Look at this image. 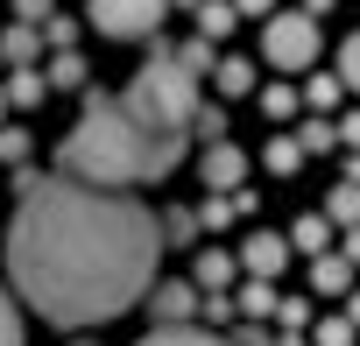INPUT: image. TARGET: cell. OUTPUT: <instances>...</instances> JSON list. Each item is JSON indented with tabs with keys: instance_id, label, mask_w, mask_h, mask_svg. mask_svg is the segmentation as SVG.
<instances>
[{
	"instance_id": "33",
	"label": "cell",
	"mask_w": 360,
	"mask_h": 346,
	"mask_svg": "<svg viewBox=\"0 0 360 346\" xmlns=\"http://www.w3.org/2000/svg\"><path fill=\"white\" fill-rule=\"evenodd\" d=\"M226 346H276V339H269V332H262V325H248V332H233V339H226Z\"/></svg>"
},
{
	"instance_id": "13",
	"label": "cell",
	"mask_w": 360,
	"mask_h": 346,
	"mask_svg": "<svg viewBox=\"0 0 360 346\" xmlns=\"http://www.w3.org/2000/svg\"><path fill=\"white\" fill-rule=\"evenodd\" d=\"M325 219L346 226V233H360V184H339V191L325 198Z\"/></svg>"
},
{
	"instance_id": "17",
	"label": "cell",
	"mask_w": 360,
	"mask_h": 346,
	"mask_svg": "<svg viewBox=\"0 0 360 346\" xmlns=\"http://www.w3.org/2000/svg\"><path fill=\"white\" fill-rule=\"evenodd\" d=\"M85 85V57L78 50H57V64H50V92H78Z\"/></svg>"
},
{
	"instance_id": "18",
	"label": "cell",
	"mask_w": 360,
	"mask_h": 346,
	"mask_svg": "<svg viewBox=\"0 0 360 346\" xmlns=\"http://www.w3.org/2000/svg\"><path fill=\"white\" fill-rule=\"evenodd\" d=\"M297 141H304V155H325V148H332V141H339V127H332V120H325V113H311V120H304V127H297Z\"/></svg>"
},
{
	"instance_id": "7",
	"label": "cell",
	"mask_w": 360,
	"mask_h": 346,
	"mask_svg": "<svg viewBox=\"0 0 360 346\" xmlns=\"http://www.w3.org/2000/svg\"><path fill=\"white\" fill-rule=\"evenodd\" d=\"M148 311H155V325H191L205 304H198V283H162L148 297Z\"/></svg>"
},
{
	"instance_id": "23",
	"label": "cell",
	"mask_w": 360,
	"mask_h": 346,
	"mask_svg": "<svg viewBox=\"0 0 360 346\" xmlns=\"http://www.w3.org/2000/svg\"><path fill=\"white\" fill-rule=\"evenodd\" d=\"M353 339H360V325H353V318H325V325L311 332V346H353Z\"/></svg>"
},
{
	"instance_id": "11",
	"label": "cell",
	"mask_w": 360,
	"mask_h": 346,
	"mask_svg": "<svg viewBox=\"0 0 360 346\" xmlns=\"http://www.w3.org/2000/svg\"><path fill=\"white\" fill-rule=\"evenodd\" d=\"M134 346H226L219 332H198V325H155L148 339H134Z\"/></svg>"
},
{
	"instance_id": "15",
	"label": "cell",
	"mask_w": 360,
	"mask_h": 346,
	"mask_svg": "<svg viewBox=\"0 0 360 346\" xmlns=\"http://www.w3.org/2000/svg\"><path fill=\"white\" fill-rule=\"evenodd\" d=\"M212 78H219V92H226V99L255 92V64H248V57H219V71H212Z\"/></svg>"
},
{
	"instance_id": "12",
	"label": "cell",
	"mask_w": 360,
	"mask_h": 346,
	"mask_svg": "<svg viewBox=\"0 0 360 346\" xmlns=\"http://www.w3.org/2000/svg\"><path fill=\"white\" fill-rule=\"evenodd\" d=\"M43 99H50V71H36V64H29V71H15V78H8V106H43Z\"/></svg>"
},
{
	"instance_id": "35",
	"label": "cell",
	"mask_w": 360,
	"mask_h": 346,
	"mask_svg": "<svg viewBox=\"0 0 360 346\" xmlns=\"http://www.w3.org/2000/svg\"><path fill=\"white\" fill-rule=\"evenodd\" d=\"M233 15H276V0H233Z\"/></svg>"
},
{
	"instance_id": "9",
	"label": "cell",
	"mask_w": 360,
	"mask_h": 346,
	"mask_svg": "<svg viewBox=\"0 0 360 346\" xmlns=\"http://www.w3.org/2000/svg\"><path fill=\"white\" fill-rule=\"evenodd\" d=\"M311 290L353 297V290H360V283H353V262H346V255H318V262H311Z\"/></svg>"
},
{
	"instance_id": "39",
	"label": "cell",
	"mask_w": 360,
	"mask_h": 346,
	"mask_svg": "<svg viewBox=\"0 0 360 346\" xmlns=\"http://www.w3.org/2000/svg\"><path fill=\"white\" fill-rule=\"evenodd\" d=\"M71 346H92V339H71Z\"/></svg>"
},
{
	"instance_id": "22",
	"label": "cell",
	"mask_w": 360,
	"mask_h": 346,
	"mask_svg": "<svg viewBox=\"0 0 360 346\" xmlns=\"http://www.w3.org/2000/svg\"><path fill=\"white\" fill-rule=\"evenodd\" d=\"M276 304H283L276 283H248V290H240V311H248V318H276Z\"/></svg>"
},
{
	"instance_id": "27",
	"label": "cell",
	"mask_w": 360,
	"mask_h": 346,
	"mask_svg": "<svg viewBox=\"0 0 360 346\" xmlns=\"http://www.w3.org/2000/svg\"><path fill=\"white\" fill-rule=\"evenodd\" d=\"M15 15H22V29H50V22H57L50 0H15Z\"/></svg>"
},
{
	"instance_id": "32",
	"label": "cell",
	"mask_w": 360,
	"mask_h": 346,
	"mask_svg": "<svg viewBox=\"0 0 360 346\" xmlns=\"http://www.w3.org/2000/svg\"><path fill=\"white\" fill-rule=\"evenodd\" d=\"M162 226H169V241H191V233H198V219H191V212H169Z\"/></svg>"
},
{
	"instance_id": "6",
	"label": "cell",
	"mask_w": 360,
	"mask_h": 346,
	"mask_svg": "<svg viewBox=\"0 0 360 346\" xmlns=\"http://www.w3.org/2000/svg\"><path fill=\"white\" fill-rule=\"evenodd\" d=\"M283 262H290V233H248L240 269H248L255 283H276V276H283Z\"/></svg>"
},
{
	"instance_id": "28",
	"label": "cell",
	"mask_w": 360,
	"mask_h": 346,
	"mask_svg": "<svg viewBox=\"0 0 360 346\" xmlns=\"http://www.w3.org/2000/svg\"><path fill=\"white\" fill-rule=\"evenodd\" d=\"M0 155L22 169V162H29V134H22V127H0Z\"/></svg>"
},
{
	"instance_id": "1",
	"label": "cell",
	"mask_w": 360,
	"mask_h": 346,
	"mask_svg": "<svg viewBox=\"0 0 360 346\" xmlns=\"http://www.w3.org/2000/svg\"><path fill=\"white\" fill-rule=\"evenodd\" d=\"M155 255H162V226L148 205L71 177H50L36 198H22L8 226L15 297L64 332H92L134 311L155 283Z\"/></svg>"
},
{
	"instance_id": "37",
	"label": "cell",
	"mask_w": 360,
	"mask_h": 346,
	"mask_svg": "<svg viewBox=\"0 0 360 346\" xmlns=\"http://www.w3.org/2000/svg\"><path fill=\"white\" fill-rule=\"evenodd\" d=\"M346 262H360V233H353V241H346Z\"/></svg>"
},
{
	"instance_id": "16",
	"label": "cell",
	"mask_w": 360,
	"mask_h": 346,
	"mask_svg": "<svg viewBox=\"0 0 360 346\" xmlns=\"http://www.w3.org/2000/svg\"><path fill=\"white\" fill-rule=\"evenodd\" d=\"M262 162H269V169H276V177H290V169H297V162H304V141H297V134H276V141H269V148H262Z\"/></svg>"
},
{
	"instance_id": "38",
	"label": "cell",
	"mask_w": 360,
	"mask_h": 346,
	"mask_svg": "<svg viewBox=\"0 0 360 346\" xmlns=\"http://www.w3.org/2000/svg\"><path fill=\"white\" fill-rule=\"evenodd\" d=\"M0 120H8V85H0Z\"/></svg>"
},
{
	"instance_id": "3",
	"label": "cell",
	"mask_w": 360,
	"mask_h": 346,
	"mask_svg": "<svg viewBox=\"0 0 360 346\" xmlns=\"http://www.w3.org/2000/svg\"><path fill=\"white\" fill-rule=\"evenodd\" d=\"M134 113H148V120H162V127H191L198 120V71L176 57V50H155L141 71H134V85L120 92Z\"/></svg>"
},
{
	"instance_id": "2",
	"label": "cell",
	"mask_w": 360,
	"mask_h": 346,
	"mask_svg": "<svg viewBox=\"0 0 360 346\" xmlns=\"http://www.w3.org/2000/svg\"><path fill=\"white\" fill-rule=\"evenodd\" d=\"M191 134L184 127H162L148 113H134L127 99H106L92 92L78 127L64 134L57 162L71 184H99V191H120V184H148V177H169L176 162H184Z\"/></svg>"
},
{
	"instance_id": "31",
	"label": "cell",
	"mask_w": 360,
	"mask_h": 346,
	"mask_svg": "<svg viewBox=\"0 0 360 346\" xmlns=\"http://www.w3.org/2000/svg\"><path fill=\"white\" fill-rule=\"evenodd\" d=\"M276 325H283V332H297V325H304V304H297V297H283V304H276Z\"/></svg>"
},
{
	"instance_id": "30",
	"label": "cell",
	"mask_w": 360,
	"mask_h": 346,
	"mask_svg": "<svg viewBox=\"0 0 360 346\" xmlns=\"http://www.w3.org/2000/svg\"><path fill=\"white\" fill-rule=\"evenodd\" d=\"M43 184H50V177H43V169H29V162H22V169H15V191H22V198H36V191H43Z\"/></svg>"
},
{
	"instance_id": "4",
	"label": "cell",
	"mask_w": 360,
	"mask_h": 346,
	"mask_svg": "<svg viewBox=\"0 0 360 346\" xmlns=\"http://www.w3.org/2000/svg\"><path fill=\"white\" fill-rule=\"evenodd\" d=\"M162 8H169V0H92L85 22H92L106 43H148L155 22H162Z\"/></svg>"
},
{
	"instance_id": "36",
	"label": "cell",
	"mask_w": 360,
	"mask_h": 346,
	"mask_svg": "<svg viewBox=\"0 0 360 346\" xmlns=\"http://www.w3.org/2000/svg\"><path fill=\"white\" fill-rule=\"evenodd\" d=\"M346 318H353V325H360V290H353V297H346Z\"/></svg>"
},
{
	"instance_id": "8",
	"label": "cell",
	"mask_w": 360,
	"mask_h": 346,
	"mask_svg": "<svg viewBox=\"0 0 360 346\" xmlns=\"http://www.w3.org/2000/svg\"><path fill=\"white\" fill-rule=\"evenodd\" d=\"M240 177H248V155H240L233 141H212V148H205V184L233 198V191H240Z\"/></svg>"
},
{
	"instance_id": "14",
	"label": "cell",
	"mask_w": 360,
	"mask_h": 346,
	"mask_svg": "<svg viewBox=\"0 0 360 346\" xmlns=\"http://www.w3.org/2000/svg\"><path fill=\"white\" fill-rule=\"evenodd\" d=\"M233 22H240V15H233V0H205V8H198V36H205V43L233 36Z\"/></svg>"
},
{
	"instance_id": "34",
	"label": "cell",
	"mask_w": 360,
	"mask_h": 346,
	"mask_svg": "<svg viewBox=\"0 0 360 346\" xmlns=\"http://www.w3.org/2000/svg\"><path fill=\"white\" fill-rule=\"evenodd\" d=\"M339 141H346V148H360V113H346V120H339Z\"/></svg>"
},
{
	"instance_id": "5",
	"label": "cell",
	"mask_w": 360,
	"mask_h": 346,
	"mask_svg": "<svg viewBox=\"0 0 360 346\" xmlns=\"http://www.w3.org/2000/svg\"><path fill=\"white\" fill-rule=\"evenodd\" d=\"M262 57H269L276 71H304V64L318 57V22H311L304 8L269 15V29H262Z\"/></svg>"
},
{
	"instance_id": "25",
	"label": "cell",
	"mask_w": 360,
	"mask_h": 346,
	"mask_svg": "<svg viewBox=\"0 0 360 346\" xmlns=\"http://www.w3.org/2000/svg\"><path fill=\"white\" fill-rule=\"evenodd\" d=\"M339 92H346V78H311V92H304V99H311L318 113H332V106H339Z\"/></svg>"
},
{
	"instance_id": "10",
	"label": "cell",
	"mask_w": 360,
	"mask_h": 346,
	"mask_svg": "<svg viewBox=\"0 0 360 346\" xmlns=\"http://www.w3.org/2000/svg\"><path fill=\"white\" fill-rule=\"evenodd\" d=\"M233 269H240V262H233L226 248H205V255H198V276H191V283H198V290H212V297H226Z\"/></svg>"
},
{
	"instance_id": "20",
	"label": "cell",
	"mask_w": 360,
	"mask_h": 346,
	"mask_svg": "<svg viewBox=\"0 0 360 346\" xmlns=\"http://www.w3.org/2000/svg\"><path fill=\"white\" fill-rule=\"evenodd\" d=\"M325 241H332V219H325V212H304V219L290 226V248H325Z\"/></svg>"
},
{
	"instance_id": "19",
	"label": "cell",
	"mask_w": 360,
	"mask_h": 346,
	"mask_svg": "<svg viewBox=\"0 0 360 346\" xmlns=\"http://www.w3.org/2000/svg\"><path fill=\"white\" fill-rule=\"evenodd\" d=\"M240 212H248V191H233V198H219V191H212V198H205V212H198V219H205V226H233V219H240Z\"/></svg>"
},
{
	"instance_id": "24",
	"label": "cell",
	"mask_w": 360,
	"mask_h": 346,
	"mask_svg": "<svg viewBox=\"0 0 360 346\" xmlns=\"http://www.w3.org/2000/svg\"><path fill=\"white\" fill-rule=\"evenodd\" d=\"M297 106H304V99H297L290 85H269V92H262V113H269V120H290Z\"/></svg>"
},
{
	"instance_id": "26",
	"label": "cell",
	"mask_w": 360,
	"mask_h": 346,
	"mask_svg": "<svg viewBox=\"0 0 360 346\" xmlns=\"http://www.w3.org/2000/svg\"><path fill=\"white\" fill-rule=\"evenodd\" d=\"M0 346H22V311H15L8 290H0Z\"/></svg>"
},
{
	"instance_id": "21",
	"label": "cell",
	"mask_w": 360,
	"mask_h": 346,
	"mask_svg": "<svg viewBox=\"0 0 360 346\" xmlns=\"http://www.w3.org/2000/svg\"><path fill=\"white\" fill-rule=\"evenodd\" d=\"M36 36H43V29H22V22H15L8 36H0V57H15V64L29 71V57H36Z\"/></svg>"
},
{
	"instance_id": "29",
	"label": "cell",
	"mask_w": 360,
	"mask_h": 346,
	"mask_svg": "<svg viewBox=\"0 0 360 346\" xmlns=\"http://www.w3.org/2000/svg\"><path fill=\"white\" fill-rule=\"evenodd\" d=\"M339 78L360 92V36H346V50H339Z\"/></svg>"
}]
</instances>
